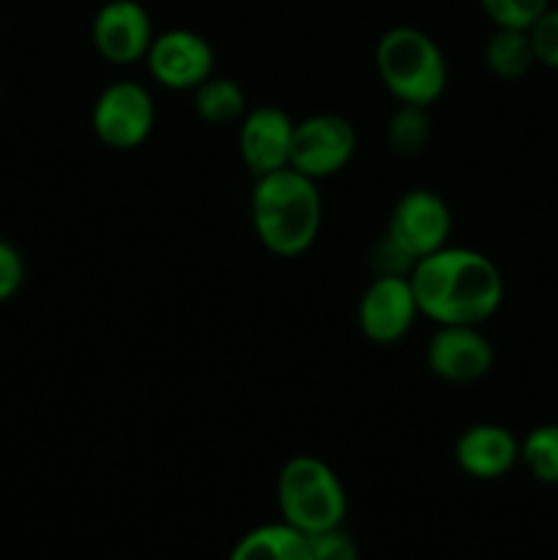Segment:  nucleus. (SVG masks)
<instances>
[{"mask_svg":"<svg viewBox=\"0 0 558 560\" xmlns=\"http://www.w3.org/2000/svg\"><path fill=\"white\" fill-rule=\"evenodd\" d=\"M375 69L383 88L399 104L430 107L443 96L449 66L432 36L410 25L392 27L375 47Z\"/></svg>","mask_w":558,"mask_h":560,"instance_id":"nucleus-3","label":"nucleus"},{"mask_svg":"<svg viewBox=\"0 0 558 560\" xmlns=\"http://www.w3.org/2000/svg\"><path fill=\"white\" fill-rule=\"evenodd\" d=\"M153 36L156 33L151 14L137 0H107L93 16V47L115 66H129L146 58Z\"/></svg>","mask_w":558,"mask_h":560,"instance_id":"nucleus-10","label":"nucleus"},{"mask_svg":"<svg viewBox=\"0 0 558 560\" xmlns=\"http://www.w3.org/2000/svg\"><path fill=\"white\" fill-rule=\"evenodd\" d=\"M295 124L279 107H257L241 118L239 151L255 178L290 167Z\"/></svg>","mask_w":558,"mask_h":560,"instance_id":"nucleus-12","label":"nucleus"},{"mask_svg":"<svg viewBox=\"0 0 558 560\" xmlns=\"http://www.w3.org/2000/svg\"><path fill=\"white\" fill-rule=\"evenodd\" d=\"M228 560H312L310 536L288 523L260 525L235 541Z\"/></svg>","mask_w":558,"mask_h":560,"instance_id":"nucleus-14","label":"nucleus"},{"mask_svg":"<svg viewBox=\"0 0 558 560\" xmlns=\"http://www.w3.org/2000/svg\"><path fill=\"white\" fill-rule=\"evenodd\" d=\"M282 523L306 536L339 528L348 514V495L332 465L312 454L288 459L277 479Z\"/></svg>","mask_w":558,"mask_h":560,"instance_id":"nucleus-4","label":"nucleus"},{"mask_svg":"<svg viewBox=\"0 0 558 560\" xmlns=\"http://www.w3.org/2000/svg\"><path fill=\"white\" fill-rule=\"evenodd\" d=\"M520 459L542 485H558V424H542L520 443Z\"/></svg>","mask_w":558,"mask_h":560,"instance_id":"nucleus-18","label":"nucleus"},{"mask_svg":"<svg viewBox=\"0 0 558 560\" xmlns=\"http://www.w3.org/2000/svg\"><path fill=\"white\" fill-rule=\"evenodd\" d=\"M195 109L206 124L230 126L246 115V93L230 77H208L195 88Z\"/></svg>","mask_w":558,"mask_h":560,"instance_id":"nucleus-16","label":"nucleus"},{"mask_svg":"<svg viewBox=\"0 0 558 560\" xmlns=\"http://www.w3.org/2000/svg\"><path fill=\"white\" fill-rule=\"evenodd\" d=\"M91 124L104 145L115 151H131L151 137L156 124L153 96L135 80L113 82L98 93Z\"/></svg>","mask_w":558,"mask_h":560,"instance_id":"nucleus-5","label":"nucleus"},{"mask_svg":"<svg viewBox=\"0 0 558 560\" xmlns=\"http://www.w3.org/2000/svg\"><path fill=\"white\" fill-rule=\"evenodd\" d=\"M520 443L507 427L474 424L454 443V463L470 479L492 481L518 465Z\"/></svg>","mask_w":558,"mask_h":560,"instance_id":"nucleus-13","label":"nucleus"},{"mask_svg":"<svg viewBox=\"0 0 558 560\" xmlns=\"http://www.w3.org/2000/svg\"><path fill=\"white\" fill-rule=\"evenodd\" d=\"M479 5L496 27L528 31L550 9V0H479Z\"/></svg>","mask_w":558,"mask_h":560,"instance_id":"nucleus-19","label":"nucleus"},{"mask_svg":"<svg viewBox=\"0 0 558 560\" xmlns=\"http://www.w3.org/2000/svg\"><path fill=\"white\" fill-rule=\"evenodd\" d=\"M419 315L408 277H375L361 295L356 320L370 342L394 345L414 328Z\"/></svg>","mask_w":558,"mask_h":560,"instance_id":"nucleus-9","label":"nucleus"},{"mask_svg":"<svg viewBox=\"0 0 558 560\" xmlns=\"http://www.w3.org/2000/svg\"><path fill=\"white\" fill-rule=\"evenodd\" d=\"M22 279H25V262H22V255L16 252V246H11L9 241L0 238V304L9 301L11 295L22 288Z\"/></svg>","mask_w":558,"mask_h":560,"instance_id":"nucleus-22","label":"nucleus"},{"mask_svg":"<svg viewBox=\"0 0 558 560\" xmlns=\"http://www.w3.org/2000/svg\"><path fill=\"white\" fill-rule=\"evenodd\" d=\"M356 153V129L339 115L323 113L304 118L293 129L290 167L312 180L332 178Z\"/></svg>","mask_w":558,"mask_h":560,"instance_id":"nucleus-6","label":"nucleus"},{"mask_svg":"<svg viewBox=\"0 0 558 560\" xmlns=\"http://www.w3.org/2000/svg\"><path fill=\"white\" fill-rule=\"evenodd\" d=\"M485 63L501 80H520L536 63L534 47H531L528 31L518 27H496L487 38Z\"/></svg>","mask_w":558,"mask_h":560,"instance_id":"nucleus-15","label":"nucleus"},{"mask_svg":"<svg viewBox=\"0 0 558 560\" xmlns=\"http://www.w3.org/2000/svg\"><path fill=\"white\" fill-rule=\"evenodd\" d=\"M386 235L416 262L446 246L452 211L438 191L410 189L394 202Z\"/></svg>","mask_w":558,"mask_h":560,"instance_id":"nucleus-7","label":"nucleus"},{"mask_svg":"<svg viewBox=\"0 0 558 560\" xmlns=\"http://www.w3.org/2000/svg\"><path fill=\"white\" fill-rule=\"evenodd\" d=\"M408 279L419 312L438 326H479L503 301V277L496 262L465 246H443L421 257Z\"/></svg>","mask_w":558,"mask_h":560,"instance_id":"nucleus-1","label":"nucleus"},{"mask_svg":"<svg viewBox=\"0 0 558 560\" xmlns=\"http://www.w3.org/2000/svg\"><path fill=\"white\" fill-rule=\"evenodd\" d=\"M427 366L446 383H474L492 366V348L476 326H438L427 342Z\"/></svg>","mask_w":558,"mask_h":560,"instance_id":"nucleus-11","label":"nucleus"},{"mask_svg":"<svg viewBox=\"0 0 558 560\" xmlns=\"http://www.w3.org/2000/svg\"><path fill=\"white\" fill-rule=\"evenodd\" d=\"M528 36L536 55V63L547 66V69H558V9H547L528 27Z\"/></svg>","mask_w":558,"mask_h":560,"instance_id":"nucleus-20","label":"nucleus"},{"mask_svg":"<svg viewBox=\"0 0 558 560\" xmlns=\"http://www.w3.org/2000/svg\"><path fill=\"white\" fill-rule=\"evenodd\" d=\"M310 556L312 560H359V547L339 525V528L310 536Z\"/></svg>","mask_w":558,"mask_h":560,"instance_id":"nucleus-21","label":"nucleus"},{"mask_svg":"<svg viewBox=\"0 0 558 560\" xmlns=\"http://www.w3.org/2000/svg\"><path fill=\"white\" fill-rule=\"evenodd\" d=\"M321 222L323 200L317 180L295 173L293 167L257 178L252 189V224L271 255H304L315 244Z\"/></svg>","mask_w":558,"mask_h":560,"instance_id":"nucleus-2","label":"nucleus"},{"mask_svg":"<svg viewBox=\"0 0 558 560\" xmlns=\"http://www.w3.org/2000/svg\"><path fill=\"white\" fill-rule=\"evenodd\" d=\"M430 131L432 129L427 107L399 104L386 124V145L397 156H416V153L425 151L427 140H430Z\"/></svg>","mask_w":558,"mask_h":560,"instance_id":"nucleus-17","label":"nucleus"},{"mask_svg":"<svg viewBox=\"0 0 558 560\" xmlns=\"http://www.w3.org/2000/svg\"><path fill=\"white\" fill-rule=\"evenodd\" d=\"M146 58L153 80L170 91H195L208 77H213V63H217L208 38L186 27L153 36Z\"/></svg>","mask_w":558,"mask_h":560,"instance_id":"nucleus-8","label":"nucleus"}]
</instances>
